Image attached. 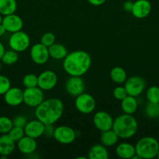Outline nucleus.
Segmentation results:
<instances>
[{"label": "nucleus", "instance_id": "44", "mask_svg": "<svg viewBox=\"0 0 159 159\" xmlns=\"http://www.w3.org/2000/svg\"><path fill=\"white\" fill-rule=\"evenodd\" d=\"M1 69H2V64L0 63V70H1Z\"/></svg>", "mask_w": 159, "mask_h": 159}, {"label": "nucleus", "instance_id": "37", "mask_svg": "<svg viewBox=\"0 0 159 159\" xmlns=\"http://www.w3.org/2000/svg\"><path fill=\"white\" fill-rule=\"evenodd\" d=\"M54 124H47L45 127V131H44V136L46 138H51L53 137L55 131V127H53Z\"/></svg>", "mask_w": 159, "mask_h": 159}, {"label": "nucleus", "instance_id": "8", "mask_svg": "<svg viewBox=\"0 0 159 159\" xmlns=\"http://www.w3.org/2000/svg\"><path fill=\"white\" fill-rule=\"evenodd\" d=\"M124 87L129 96L137 97L140 96L145 90L146 82L141 76H131L127 78L124 83Z\"/></svg>", "mask_w": 159, "mask_h": 159}, {"label": "nucleus", "instance_id": "1", "mask_svg": "<svg viewBox=\"0 0 159 159\" xmlns=\"http://www.w3.org/2000/svg\"><path fill=\"white\" fill-rule=\"evenodd\" d=\"M62 67L70 76H81L90 69L92 64L91 57L84 51H74L68 53L63 59Z\"/></svg>", "mask_w": 159, "mask_h": 159}, {"label": "nucleus", "instance_id": "6", "mask_svg": "<svg viewBox=\"0 0 159 159\" xmlns=\"http://www.w3.org/2000/svg\"><path fill=\"white\" fill-rule=\"evenodd\" d=\"M45 100L44 91L38 86L26 88L23 90V103L31 108H36Z\"/></svg>", "mask_w": 159, "mask_h": 159}, {"label": "nucleus", "instance_id": "36", "mask_svg": "<svg viewBox=\"0 0 159 159\" xmlns=\"http://www.w3.org/2000/svg\"><path fill=\"white\" fill-rule=\"evenodd\" d=\"M26 123H27V120L23 115H18L12 119V124H13V126H16V127L24 128Z\"/></svg>", "mask_w": 159, "mask_h": 159}, {"label": "nucleus", "instance_id": "41", "mask_svg": "<svg viewBox=\"0 0 159 159\" xmlns=\"http://www.w3.org/2000/svg\"><path fill=\"white\" fill-rule=\"evenodd\" d=\"M6 32H7L6 30V28L4 27V26H3L2 24H0V37H2V36L4 35L5 34H6Z\"/></svg>", "mask_w": 159, "mask_h": 159}, {"label": "nucleus", "instance_id": "28", "mask_svg": "<svg viewBox=\"0 0 159 159\" xmlns=\"http://www.w3.org/2000/svg\"><path fill=\"white\" fill-rule=\"evenodd\" d=\"M145 114L151 119L159 117V103L148 102L145 107Z\"/></svg>", "mask_w": 159, "mask_h": 159}, {"label": "nucleus", "instance_id": "39", "mask_svg": "<svg viewBox=\"0 0 159 159\" xmlns=\"http://www.w3.org/2000/svg\"><path fill=\"white\" fill-rule=\"evenodd\" d=\"M89 3L92 6H100L101 5L104 4V2H106V0H87Z\"/></svg>", "mask_w": 159, "mask_h": 159}, {"label": "nucleus", "instance_id": "26", "mask_svg": "<svg viewBox=\"0 0 159 159\" xmlns=\"http://www.w3.org/2000/svg\"><path fill=\"white\" fill-rule=\"evenodd\" d=\"M17 9V0H0V13L3 16L15 13Z\"/></svg>", "mask_w": 159, "mask_h": 159}, {"label": "nucleus", "instance_id": "25", "mask_svg": "<svg viewBox=\"0 0 159 159\" xmlns=\"http://www.w3.org/2000/svg\"><path fill=\"white\" fill-rule=\"evenodd\" d=\"M110 77L115 83L121 85L125 83L127 79V74L124 68L120 66H116L112 68L110 71Z\"/></svg>", "mask_w": 159, "mask_h": 159}, {"label": "nucleus", "instance_id": "13", "mask_svg": "<svg viewBox=\"0 0 159 159\" xmlns=\"http://www.w3.org/2000/svg\"><path fill=\"white\" fill-rule=\"evenodd\" d=\"M114 119L108 112L100 110L93 116V123L94 127L101 132L112 129Z\"/></svg>", "mask_w": 159, "mask_h": 159}, {"label": "nucleus", "instance_id": "19", "mask_svg": "<svg viewBox=\"0 0 159 159\" xmlns=\"http://www.w3.org/2000/svg\"><path fill=\"white\" fill-rule=\"evenodd\" d=\"M16 142L8 135L4 134L0 136V155L8 157L15 150Z\"/></svg>", "mask_w": 159, "mask_h": 159}, {"label": "nucleus", "instance_id": "17", "mask_svg": "<svg viewBox=\"0 0 159 159\" xmlns=\"http://www.w3.org/2000/svg\"><path fill=\"white\" fill-rule=\"evenodd\" d=\"M3 96L6 103L10 107H17L23 102V91L17 87H11Z\"/></svg>", "mask_w": 159, "mask_h": 159}, {"label": "nucleus", "instance_id": "27", "mask_svg": "<svg viewBox=\"0 0 159 159\" xmlns=\"http://www.w3.org/2000/svg\"><path fill=\"white\" fill-rule=\"evenodd\" d=\"M19 59L18 52L13 51V50H9L6 51V52L3 54L1 61L3 64L6 65H11L17 63Z\"/></svg>", "mask_w": 159, "mask_h": 159}, {"label": "nucleus", "instance_id": "3", "mask_svg": "<svg viewBox=\"0 0 159 159\" xmlns=\"http://www.w3.org/2000/svg\"><path fill=\"white\" fill-rule=\"evenodd\" d=\"M112 130L119 138L129 139L137 134L138 123L132 115L123 113L114 120Z\"/></svg>", "mask_w": 159, "mask_h": 159}, {"label": "nucleus", "instance_id": "38", "mask_svg": "<svg viewBox=\"0 0 159 159\" xmlns=\"http://www.w3.org/2000/svg\"><path fill=\"white\" fill-rule=\"evenodd\" d=\"M132 5H133V2L127 0V1L124 2V3L123 4V9H124L126 12H131V10H132Z\"/></svg>", "mask_w": 159, "mask_h": 159}, {"label": "nucleus", "instance_id": "42", "mask_svg": "<svg viewBox=\"0 0 159 159\" xmlns=\"http://www.w3.org/2000/svg\"><path fill=\"white\" fill-rule=\"evenodd\" d=\"M2 19H3V16L0 13V24H1L2 22Z\"/></svg>", "mask_w": 159, "mask_h": 159}, {"label": "nucleus", "instance_id": "15", "mask_svg": "<svg viewBox=\"0 0 159 159\" xmlns=\"http://www.w3.org/2000/svg\"><path fill=\"white\" fill-rule=\"evenodd\" d=\"M45 127V124H43L39 120H37V118H36V120L27 121L24 128H23L25 135L34 138V139H37V138H39L44 135Z\"/></svg>", "mask_w": 159, "mask_h": 159}, {"label": "nucleus", "instance_id": "35", "mask_svg": "<svg viewBox=\"0 0 159 159\" xmlns=\"http://www.w3.org/2000/svg\"><path fill=\"white\" fill-rule=\"evenodd\" d=\"M128 96V93L125 89L124 85H118L116 86L113 90V96L117 100H123L124 98H126Z\"/></svg>", "mask_w": 159, "mask_h": 159}, {"label": "nucleus", "instance_id": "18", "mask_svg": "<svg viewBox=\"0 0 159 159\" xmlns=\"http://www.w3.org/2000/svg\"><path fill=\"white\" fill-rule=\"evenodd\" d=\"M17 143V148L23 155H31L34 153L37 147L36 139L26 135H24Z\"/></svg>", "mask_w": 159, "mask_h": 159}, {"label": "nucleus", "instance_id": "14", "mask_svg": "<svg viewBox=\"0 0 159 159\" xmlns=\"http://www.w3.org/2000/svg\"><path fill=\"white\" fill-rule=\"evenodd\" d=\"M2 24L6 28V31L11 34L22 30L23 27V20L20 16L15 13L4 16Z\"/></svg>", "mask_w": 159, "mask_h": 159}, {"label": "nucleus", "instance_id": "12", "mask_svg": "<svg viewBox=\"0 0 159 159\" xmlns=\"http://www.w3.org/2000/svg\"><path fill=\"white\" fill-rule=\"evenodd\" d=\"M65 88L67 93L73 97H76L84 93L85 82L81 76H70L65 84Z\"/></svg>", "mask_w": 159, "mask_h": 159}, {"label": "nucleus", "instance_id": "16", "mask_svg": "<svg viewBox=\"0 0 159 159\" xmlns=\"http://www.w3.org/2000/svg\"><path fill=\"white\" fill-rule=\"evenodd\" d=\"M151 12V4L148 0H137L132 5L131 13L137 19H144Z\"/></svg>", "mask_w": 159, "mask_h": 159}, {"label": "nucleus", "instance_id": "40", "mask_svg": "<svg viewBox=\"0 0 159 159\" xmlns=\"http://www.w3.org/2000/svg\"><path fill=\"white\" fill-rule=\"evenodd\" d=\"M5 52H6V49H5L4 45H3V43H2V42H0V60H1L2 57Z\"/></svg>", "mask_w": 159, "mask_h": 159}, {"label": "nucleus", "instance_id": "5", "mask_svg": "<svg viewBox=\"0 0 159 159\" xmlns=\"http://www.w3.org/2000/svg\"><path fill=\"white\" fill-rule=\"evenodd\" d=\"M31 39L29 35L23 31L20 30L12 33L9 38V46L10 49L17 52H23L29 48Z\"/></svg>", "mask_w": 159, "mask_h": 159}, {"label": "nucleus", "instance_id": "2", "mask_svg": "<svg viewBox=\"0 0 159 159\" xmlns=\"http://www.w3.org/2000/svg\"><path fill=\"white\" fill-rule=\"evenodd\" d=\"M64 112V104L58 98L45 99L35 108L36 118L45 125L55 124L61 117Z\"/></svg>", "mask_w": 159, "mask_h": 159}, {"label": "nucleus", "instance_id": "33", "mask_svg": "<svg viewBox=\"0 0 159 159\" xmlns=\"http://www.w3.org/2000/svg\"><path fill=\"white\" fill-rule=\"evenodd\" d=\"M41 43L47 48H49L53 43H55V36L51 32L45 33L41 37Z\"/></svg>", "mask_w": 159, "mask_h": 159}, {"label": "nucleus", "instance_id": "9", "mask_svg": "<svg viewBox=\"0 0 159 159\" xmlns=\"http://www.w3.org/2000/svg\"><path fill=\"white\" fill-rule=\"evenodd\" d=\"M76 132L69 126L62 125L55 128L53 138L57 142L62 144H72L76 140Z\"/></svg>", "mask_w": 159, "mask_h": 159}, {"label": "nucleus", "instance_id": "34", "mask_svg": "<svg viewBox=\"0 0 159 159\" xmlns=\"http://www.w3.org/2000/svg\"><path fill=\"white\" fill-rule=\"evenodd\" d=\"M11 88V82L9 78L0 75V96L4 95Z\"/></svg>", "mask_w": 159, "mask_h": 159}, {"label": "nucleus", "instance_id": "11", "mask_svg": "<svg viewBox=\"0 0 159 159\" xmlns=\"http://www.w3.org/2000/svg\"><path fill=\"white\" fill-rule=\"evenodd\" d=\"M58 76L51 70L44 71L37 76V86L43 91H50L57 85Z\"/></svg>", "mask_w": 159, "mask_h": 159}, {"label": "nucleus", "instance_id": "31", "mask_svg": "<svg viewBox=\"0 0 159 159\" xmlns=\"http://www.w3.org/2000/svg\"><path fill=\"white\" fill-rule=\"evenodd\" d=\"M23 84L25 88H32L37 86V75L33 73H29L24 75Z\"/></svg>", "mask_w": 159, "mask_h": 159}, {"label": "nucleus", "instance_id": "7", "mask_svg": "<svg viewBox=\"0 0 159 159\" xmlns=\"http://www.w3.org/2000/svg\"><path fill=\"white\" fill-rule=\"evenodd\" d=\"M75 107L83 114H90L95 110L96 101L92 95L83 93L75 99Z\"/></svg>", "mask_w": 159, "mask_h": 159}, {"label": "nucleus", "instance_id": "29", "mask_svg": "<svg viewBox=\"0 0 159 159\" xmlns=\"http://www.w3.org/2000/svg\"><path fill=\"white\" fill-rule=\"evenodd\" d=\"M146 98L147 102L159 103V87L156 85L149 87L146 92Z\"/></svg>", "mask_w": 159, "mask_h": 159}, {"label": "nucleus", "instance_id": "23", "mask_svg": "<svg viewBox=\"0 0 159 159\" xmlns=\"http://www.w3.org/2000/svg\"><path fill=\"white\" fill-rule=\"evenodd\" d=\"M50 57L55 60H63L68 54L67 48L62 43H55L48 48Z\"/></svg>", "mask_w": 159, "mask_h": 159}, {"label": "nucleus", "instance_id": "43", "mask_svg": "<svg viewBox=\"0 0 159 159\" xmlns=\"http://www.w3.org/2000/svg\"><path fill=\"white\" fill-rule=\"evenodd\" d=\"M157 158L159 159V150H158V152H157Z\"/></svg>", "mask_w": 159, "mask_h": 159}, {"label": "nucleus", "instance_id": "20", "mask_svg": "<svg viewBox=\"0 0 159 159\" xmlns=\"http://www.w3.org/2000/svg\"><path fill=\"white\" fill-rule=\"evenodd\" d=\"M115 153L120 158L132 159L136 155L135 146L128 142L120 143L115 148Z\"/></svg>", "mask_w": 159, "mask_h": 159}, {"label": "nucleus", "instance_id": "30", "mask_svg": "<svg viewBox=\"0 0 159 159\" xmlns=\"http://www.w3.org/2000/svg\"><path fill=\"white\" fill-rule=\"evenodd\" d=\"M12 127V120L6 116H0V134H8Z\"/></svg>", "mask_w": 159, "mask_h": 159}, {"label": "nucleus", "instance_id": "22", "mask_svg": "<svg viewBox=\"0 0 159 159\" xmlns=\"http://www.w3.org/2000/svg\"><path fill=\"white\" fill-rule=\"evenodd\" d=\"M109 158L108 152L105 146L101 144H94L88 152L89 159H108Z\"/></svg>", "mask_w": 159, "mask_h": 159}, {"label": "nucleus", "instance_id": "32", "mask_svg": "<svg viewBox=\"0 0 159 159\" xmlns=\"http://www.w3.org/2000/svg\"><path fill=\"white\" fill-rule=\"evenodd\" d=\"M8 135H9L15 142H17L19 140L21 139V138L25 135L24 129L22 128V127L13 126V127H12V129L9 131Z\"/></svg>", "mask_w": 159, "mask_h": 159}, {"label": "nucleus", "instance_id": "4", "mask_svg": "<svg viewBox=\"0 0 159 159\" xmlns=\"http://www.w3.org/2000/svg\"><path fill=\"white\" fill-rule=\"evenodd\" d=\"M136 154L141 159H151L157 157L159 142L153 137H143L135 145Z\"/></svg>", "mask_w": 159, "mask_h": 159}, {"label": "nucleus", "instance_id": "21", "mask_svg": "<svg viewBox=\"0 0 159 159\" xmlns=\"http://www.w3.org/2000/svg\"><path fill=\"white\" fill-rule=\"evenodd\" d=\"M121 109L123 113L132 115L137 112L138 109V101L137 97L129 96L121 100Z\"/></svg>", "mask_w": 159, "mask_h": 159}, {"label": "nucleus", "instance_id": "10", "mask_svg": "<svg viewBox=\"0 0 159 159\" xmlns=\"http://www.w3.org/2000/svg\"><path fill=\"white\" fill-rule=\"evenodd\" d=\"M31 60L36 65H42L48 61L50 58L48 48L42 44L41 43H37L33 45L30 51Z\"/></svg>", "mask_w": 159, "mask_h": 159}, {"label": "nucleus", "instance_id": "24", "mask_svg": "<svg viewBox=\"0 0 159 159\" xmlns=\"http://www.w3.org/2000/svg\"><path fill=\"white\" fill-rule=\"evenodd\" d=\"M118 139H119L118 136L112 129L101 132V143L106 148L115 146L118 143Z\"/></svg>", "mask_w": 159, "mask_h": 159}]
</instances>
